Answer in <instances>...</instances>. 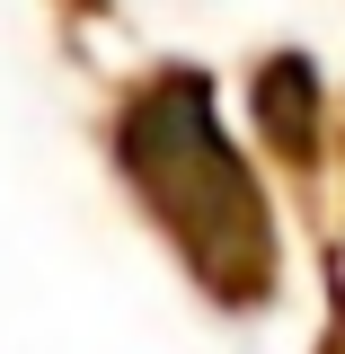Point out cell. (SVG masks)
<instances>
[{
	"mask_svg": "<svg viewBox=\"0 0 345 354\" xmlns=\"http://www.w3.org/2000/svg\"><path fill=\"white\" fill-rule=\"evenodd\" d=\"M124 169L142 177V195L160 204L186 257L213 274V292H257L265 283V221H257V195L239 160L221 151L213 133V106L195 80H160L142 106L124 115Z\"/></svg>",
	"mask_w": 345,
	"mask_h": 354,
	"instance_id": "1",
	"label": "cell"
}]
</instances>
